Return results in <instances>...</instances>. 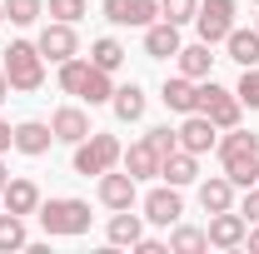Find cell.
<instances>
[{
	"label": "cell",
	"mask_w": 259,
	"mask_h": 254,
	"mask_svg": "<svg viewBox=\"0 0 259 254\" xmlns=\"http://www.w3.org/2000/svg\"><path fill=\"white\" fill-rule=\"evenodd\" d=\"M220 164H225V175L234 180V190H249L259 185V135L254 130H225V140H220Z\"/></svg>",
	"instance_id": "6da1fadb"
},
{
	"label": "cell",
	"mask_w": 259,
	"mask_h": 254,
	"mask_svg": "<svg viewBox=\"0 0 259 254\" xmlns=\"http://www.w3.org/2000/svg\"><path fill=\"white\" fill-rule=\"evenodd\" d=\"M60 90L75 95V100H85V105H110V95H115L110 70H100L95 60H80V55L60 60Z\"/></svg>",
	"instance_id": "7a4b0ae2"
},
{
	"label": "cell",
	"mask_w": 259,
	"mask_h": 254,
	"mask_svg": "<svg viewBox=\"0 0 259 254\" xmlns=\"http://www.w3.org/2000/svg\"><path fill=\"white\" fill-rule=\"evenodd\" d=\"M35 215H40V224H45L50 239H80V234H90V204L85 199H70V194L40 199Z\"/></svg>",
	"instance_id": "3957f363"
},
{
	"label": "cell",
	"mask_w": 259,
	"mask_h": 254,
	"mask_svg": "<svg viewBox=\"0 0 259 254\" xmlns=\"http://www.w3.org/2000/svg\"><path fill=\"white\" fill-rule=\"evenodd\" d=\"M5 80L20 95H30V90L45 85V55H40L35 40H10V50H5Z\"/></svg>",
	"instance_id": "277c9868"
},
{
	"label": "cell",
	"mask_w": 259,
	"mask_h": 254,
	"mask_svg": "<svg viewBox=\"0 0 259 254\" xmlns=\"http://www.w3.org/2000/svg\"><path fill=\"white\" fill-rule=\"evenodd\" d=\"M120 155H125V145H120L115 135H105V130H90V135L75 145V175H85V180L95 175V180H100L105 170H115V164H120Z\"/></svg>",
	"instance_id": "5b68a950"
},
{
	"label": "cell",
	"mask_w": 259,
	"mask_h": 254,
	"mask_svg": "<svg viewBox=\"0 0 259 254\" xmlns=\"http://www.w3.org/2000/svg\"><path fill=\"white\" fill-rule=\"evenodd\" d=\"M239 95L225 90V85H214V80H199V115H209L214 130H234L239 125Z\"/></svg>",
	"instance_id": "8992f818"
},
{
	"label": "cell",
	"mask_w": 259,
	"mask_h": 254,
	"mask_svg": "<svg viewBox=\"0 0 259 254\" xmlns=\"http://www.w3.org/2000/svg\"><path fill=\"white\" fill-rule=\"evenodd\" d=\"M194 30H199L204 45H225V35L234 30V0H199Z\"/></svg>",
	"instance_id": "52a82bcc"
},
{
	"label": "cell",
	"mask_w": 259,
	"mask_h": 254,
	"mask_svg": "<svg viewBox=\"0 0 259 254\" xmlns=\"http://www.w3.org/2000/svg\"><path fill=\"white\" fill-rule=\"evenodd\" d=\"M244 234H249V220L239 209H220V215H209V224H204V239L214 249H239Z\"/></svg>",
	"instance_id": "ba28073f"
},
{
	"label": "cell",
	"mask_w": 259,
	"mask_h": 254,
	"mask_svg": "<svg viewBox=\"0 0 259 254\" xmlns=\"http://www.w3.org/2000/svg\"><path fill=\"white\" fill-rule=\"evenodd\" d=\"M35 45H40V55H45V60H55V65L70 60V55H80V35H75V25H65V20H50V25L40 30Z\"/></svg>",
	"instance_id": "9c48e42d"
},
{
	"label": "cell",
	"mask_w": 259,
	"mask_h": 254,
	"mask_svg": "<svg viewBox=\"0 0 259 254\" xmlns=\"http://www.w3.org/2000/svg\"><path fill=\"white\" fill-rule=\"evenodd\" d=\"M180 215H185V199H180L175 185H160V190L145 194V220H150V224L169 229V224H180Z\"/></svg>",
	"instance_id": "30bf717a"
},
{
	"label": "cell",
	"mask_w": 259,
	"mask_h": 254,
	"mask_svg": "<svg viewBox=\"0 0 259 254\" xmlns=\"http://www.w3.org/2000/svg\"><path fill=\"white\" fill-rule=\"evenodd\" d=\"M135 185H140V180H135L130 170H125V175L105 170V175H100V204H105V209H135V199H140Z\"/></svg>",
	"instance_id": "8fae6325"
},
{
	"label": "cell",
	"mask_w": 259,
	"mask_h": 254,
	"mask_svg": "<svg viewBox=\"0 0 259 254\" xmlns=\"http://www.w3.org/2000/svg\"><path fill=\"white\" fill-rule=\"evenodd\" d=\"M160 15V0H105L110 25H150Z\"/></svg>",
	"instance_id": "7c38bea8"
},
{
	"label": "cell",
	"mask_w": 259,
	"mask_h": 254,
	"mask_svg": "<svg viewBox=\"0 0 259 254\" xmlns=\"http://www.w3.org/2000/svg\"><path fill=\"white\" fill-rule=\"evenodd\" d=\"M160 100L175 110V115H194L199 110V80H190V75H169L160 85Z\"/></svg>",
	"instance_id": "4fadbf2b"
},
{
	"label": "cell",
	"mask_w": 259,
	"mask_h": 254,
	"mask_svg": "<svg viewBox=\"0 0 259 254\" xmlns=\"http://www.w3.org/2000/svg\"><path fill=\"white\" fill-rule=\"evenodd\" d=\"M145 55H150V60H169V55H180V25H169V20H150V25H145Z\"/></svg>",
	"instance_id": "5bb4252c"
},
{
	"label": "cell",
	"mask_w": 259,
	"mask_h": 254,
	"mask_svg": "<svg viewBox=\"0 0 259 254\" xmlns=\"http://www.w3.org/2000/svg\"><path fill=\"white\" fill-rule=\"evenodd\" d=\"M50 130H55V140H65V145H80V140L90 135V115H85L80 105H60V110L50 115Z\"/></svg>",
	"instance_id": "9a60e30c"
},
{
	"label": "cell",
	"mask_w": 259,
	"mask_h": 254,
	"mask_svg": "<svg viewBox=\"0 0 259 254\" xmlns=\"http://www.w3.org/2000/svg\"><path fill=\"white\" fill-rule=\"evenodd\" d=\"M180 150H190V155H204V150H214V120L209 115H185V125H180Z\"/></svg>",
	"instance_id": "2e32d148"
},
{
	"label": "cell",
	"mask_w": 259,
	"mask_h": 254,
	"mask_svg": "<svg viewBox=\"0 0 259 254\" xmlns=\"http://www.w3.org/2000/svg\"><path fill=\"white\" fill-rule=\"evenodd\" d=\"M194 175H199V155H190V150H175V155L160 159V180H164V185H175V190L194 185Z\"/></svg>",
	"instance_id": "e0dca14e"
},
{
	"label": "cell",
	"mask_w": 259,
	"mask_h": 254,
	"mask_svg": "<svg viewBox=\"0 0 259 254\" xmlns=\"http://www.w3.org/2000/svg\"><path fill=\"white\" fill-rule=\"evenodd\" d=\"M0 199H5L10 215H35V209H40V185H35V180H5Z\"/></svg>",
	"instance_id": "ac0fdd59"
},
{
	"label": "cell",
	"mask_w": 259,
	"mask_h": 254,
	"mask_svg": "<svg viewBox=\"0 0 259 254\" xmlns=\"http://www.w3.org/2000/svg\"><path fill=\"white\" fill-rule=\"evenodd\" d=\"M50 140H55V130L45 125V120H25V125H15V150L20 155L40 159L45 150H50Z\"/></svg>",
	"instance_id": "d6986e66"
},
{
	"label": "cell",
	"mask_w": 259,
	"mask_h": 254,
	"mask_svg": "<svg viewBox=\"0 0 259 254\" xmlns=\"http://www.w3.org/2000/svg\"><path fill=\"white\" fill-rule=\"evenodd\" d=\"M125 170L135 175V180H160V150L150 145V140H140V145H130L125 155Z\"/></svg>",
	"instance_id": "ffe728a7"
},
{
	"label": "cell",
	"mask_w": 259,
	"mask_h": 254,
	"mask_svg": "<svg viewBox=\"0 0 259 254\" xmlns=\"http://www.w3.org/2000/svg\"><path fill=\"white\" fill-rule=\"evenodd\" d=\"M225 50H229V60L239 65V70H249V65H259V30H234L225 35Z\"/></svg>",
	"instance_id": "44dd1931"
},
{
	"label": "cell",
	"mask_w": 259,
	"mask_h": 254,
	"mask_svg": "<svg viewBox=\"0 0 259 254\" xmlns=\"http://www.w3.org/2000/svg\"><path fill=\"white\" fill-rule=\"evenodd\" d=\"M199 204H204V215L234 209V180H229V175H214V180H204V185H199Z\"/></svg>",
	"instance_id": "7402d4cb"
},
{
	"label": "cell",
	"mask_w": 259,
	"mask_h": 254,
	"mask_svg": "<svg viewBox=\"0 0 259 254\" xmlns=\"http://www.w3.org/2000/svg\"><path fill=\"white\" fill-rule=\"evenodd\" d=\"M140 234H145V215H130V209H115L110 224H105V239H110V244H130V249H135Z\"/></svg>",
	"instance_id": "603a6c76"
},
{
	"label": "cell",
	"mask_w": 259,
	"mask_h": 254,
	"mask_svg": "<svg viewBox=\"0 0 259 254\" xmlns=\"http://www.w3.org/2000/svg\"><path fill=\"white\" fill-rule=\"evenodd\" d=\"M209 50H214V45H204V40H199V45H180V55H175V60H180V75H190V80H209V65H214Z\"/></svg>",
	"instance_id": "cb8c5ba5"
},
{
	"label": "cell",
	"mask_w": 259,
	"mask_h": 254,
	"mask_svg": "<svg viewBox=\"0 0 259 254\" xmlns=\"http://www.w3.org/2000/svg\"><path fill=\"white\" fill-rule=\"evenodd\" d=\"M110 110H115V120H125V125H135L140 115H145V90L130 80V85H120L115 95H110Z\"/></svg>",
	"instance_id": "d4e9b609"
},
{
	"label": "cell",
	"mask_w": 259,
	"mask_h": 254,
	"mask_svg": "<svg viewBox=\"0 0 259 254\" xmlns=\"http://www.w3.org/2000/svg\"><path fill=\"white\" fill-rule=\"evenodd\" d=\"M30 244V234H25V215H0V254H10V249H25Z\"/></svg>",
	"instance_id": "484cf974"
},
{
	"label": "cell",
	"mask_w": 259,
	"mask_h": 254,
	"mask_svg": "<svg viewBox=\"0 0 259 254\" xmlns=\"http://www.w3.org/2000/svg\"><path fill=\"white\" fill-rule=\"evenodd\" d=\"M169 249L175 254H199V249H209V239L194 224H169Z\"/></svg>",
	"instance_id": "4316f807"
},
{
	"label": "cell",
	"mask_w": 259,
	"mask_h": 254,
	"mask_svg": "<svg viewBox=\"0 0 259 254\" xmlns=\"http://www.w3.org/2000/svg\"><path fill=\"white\" fill-rule=\"evenodd\" d=\"M90 60H95L100 70H110V75H115V70L125 65V45H120L115 35H105V40H95V45H90Z\"/></svg>",
	"instance_id": "83f0119b"
},
{
	"label": "cell",
	"mask_w": 259,
	"mask_h": 254,
	"mask_svg": "<svg viewBox=\"0 0 259 254\" xmlns=\"http://www.w3.org/2000/svg\"><path fill=\"white\" fill-rule=\"evenodd\" d=\"M0 5H5V20L10 25H35L45 15V0H0Z\"/></svg>",
	"instance_id": "f1b7e54d"
},
{
	"label": "cell",
	"mask_w": 259,
	"mask_h": 254,
	"mask_svg": "<svg viewBox=\"0 0 259 254\" xmlns=\"http://www.w3.org/2000/svg\"><path fill=\"white\" fill-rule=\"evenodd\" d=\"M194 10H199V0H160V20L169 25H190Z\"/></svg>",
	"instance_id": "f546056e"
},
{
	"label": "cell",
	"mask_w": 259,
	"mask_h": 254,
	"mask_svg": "<svg viewBox=\"0 0 259 254\" xmlns=\"http://www.w3.org/2000/svg\"><path fill=\"white\" fill-rule=\"evenodd\" d=\"M234 95H239V105H249V110H259V65H249V70L239 75Z\"/></svg>",
	"instance_id": "4dcf8cb0"
},
{
	"label": "cell",
	"mask_w": 259,
	"mask_h": 254,
	"mask_svg": "<svg viewBox=\"0 0 259 254\" xmlns=\"http://www.w3.org/2000/svg\"><path fill=\"white\" fill-rule=\"evenodd\" d=\"M50 15L65 20V25H75V20H85V15H90V5H85V0H50Z\"/></svg>",
	"instance_id": "1f68e13d"
},
{
	"label": "cell",
	"mask_w": 259,
	"mask_h": 254,
	"mask_svg": "<svg viewBox=\"0 0 259 254\" xmlns=\"http://www.w3.org/2000/svg\"><path fill=\"white\" fill-rule=\"evenodd\" d=\"M145 140H150V145L160 150V159L180 150V130H169V125H155V130H150V135H145Z\"/></svg>",
	"instance_id": "d6a6232c"
},
{
	"label": "cell",
	"mask_w": 259,
	"mask_h": 254,
	"mask_svg": "<svg viewBox=\"0 0 259 254\" xmlns=\"http://www.w3.org/2000/svg\"><path fill=\"white\" fill-rule=\"evenodd\" d=\"M239 215H244L249 224H259V185H249V190H244V199H239Z\"/></svg>",
	"instance_id": "836d02e7"
},
{
	"label": "cell",
	"mask_w": 259,
	"mask_h": 254,
	"mask_svg": "<svg viewBox=\"0 0 259 254\" xmlns=\"http://www.w3.org/2000/svg\"><path fill=\"white\" fill-rule=\"evenodd\" d=\"M5 150H15V130L0 120V155H5Z\"/></svg>",
	"instance_id": "e575fe53"
},
{
	"label": "cell",
	"mask_w": 259,
	"mask_h": 254,
	"mask_svg": "<svg viewBox=\"0 0 259 254\" xmlns=\"http://www.w3.org/2000/svg\"><path fill=\"white\" fill-rule=\"evenodd\" d=\"M244 244H249V249H259V224L249 229V234H244Z\"/></svg>",
	"instance_id": "d590c367"
},
{
	"label": "cell",
	"mask_w": 259,
	"mask_h": 254,
	"mask_svg": "<svg viewBox=\"0 0 259 254\" xmlns=\"http://www.w3.org/2000/svg\"><path fill=\"white\" fill-rule=\"evenodd\" d=\"M10 95V80H5V70H0V100Z\"/></svg>",
	"instance_id": "8d00e7d4"
},
{
	"label": "cell",
	"mask_w": 259,
	"mask_h": 254,
	"mask_svg": "<svg viewBox=\"0 0 259 254\" xmlns=\"http://www.w3.org/2000/svg\"><path fill=\"white\" fill-rule=\"evenodd\" d=\"M5 180H10V175H5V164H0V190H5Z\"/></svg>",
	"instance_id": "74e56055"
},
{
	"label": "cell",
	"mask_w": 259,
	"mask_h": 254,
	"mask_svg": "<svg viewBox=\"0 0 259 254\" xmlns=\"http://www.w3.org/2000/svg\"><path fill=\"white\" fill-rule=\"evenodd\" d=\"M0 20H5V5H0Z\"/></svg>",
	"instance_id": "f35d334b"
},
{
	"label": "cell",
	"mask_w": 259,
	"mask_h": 254,
	"mask_svg": "<svg viewBox=\"0 0 259 254\" xmlns=\"http://www.w3.org/2000/svg\"><path fill=\"white\" fill-rule=\"evenodd\" d=\"M254 30H259V20H254Z\"/></svg>",
	"instance_id": "ab89813d"
}]
</instances>
